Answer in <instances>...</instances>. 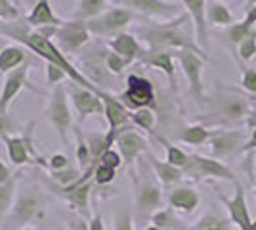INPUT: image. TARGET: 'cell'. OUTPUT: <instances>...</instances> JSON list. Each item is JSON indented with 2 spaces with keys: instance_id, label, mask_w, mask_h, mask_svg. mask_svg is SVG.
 <instances>
[{
  "instance_id": "obj_22",
  "label": "cell",
  "mask_w": 256,
  "mask_h": 230,
  "mask_svg": "<svg viewBox=\"0 0 256 230\" xmlns=\"http://www.w3.org/2000/svg\"><path fill=\"white\" fill-rule=\"evenodd\" d=\"M241 144V134L239 132H216L210 136V146L216 157H226L239 148Z\"/></svg>"
},
{
  "instance_id": "obj_44",
  "label": "cell",
  "mask_w": 256,
  "mask_h": 230,
  "mask_svg": "<svg viewBox=\"0 0 256 230\" xmlns=\"http://www.w3.org/2000/svg\"><path fill=\"white\" fill-rule=\"evenodd\" d=\"M250 35H252V29H248V27H245V25L241 23V25H237V27L232 29L230 37H232V41H234V43H243V41L248 39Z\"/></svg>"
},
{
  "instance_id": "obj_30",
  "label": "cell",
  "mask_w": 256,
  "mask_h": 230,
  "mask_svg": "<svg viewBox=\"0 0 256 230\" xmlns=\"http://www.w3.org/2000/svg\"><path fill=\"white\" fill-rule=\"evenodd\" d=\"M160 142L164 144V148H166V161H168V163L174 165V167H178V169H182V171H186V169L190 167L192 157H190L188 153L182 152L180 148H176L174 144L166 142V140H162V138H160Z\"/></svg>"
},
{
  "instance_id": "obj_50",
  "label": "cell",
  "mask_w": 256,
  "mask_h": 230,
  "mask_svg": "<svg viewBox=\"0 0 256 230\" xmlns=\"http://www.w3.org/2000/svg\"><path fill=\"white\" fill-rule=\"evenodd\" d=\"M254 148H256V129H254V132H252V136H250V140L245 144L243 150H245V152H250V150H254Z\"/></svg>"
},
{
  "instance_id": "obj_21",
  "label": "cell",
  "mask_w": 256,
  "mask_h": 230,
  "mask_svg": "<svg viewBox=\"0 0 256 230\" xmlns=\"http://www.w3.org/2000/svg\"><path fill=\"white\" fill-rule=\"evenodd\" d=\"M109 46H111V50H113L115 54L128 60L130 64H132L136 58H144L142 46H140L138 41H136L132 35H128V33H118L117 37L109 43Z\"/></svg>"
},
{
  "instance_id": "obj_24",
  "label": "cell",
  "mask_w": 256,
  "mask_h": 230,
  "mask_svg": "<svg viewBox=\"0 0 256 230\" xmlns=\"http://www.w3.org/2000/svg\"><path fill=\"white\" fill-rule=\"evenodd\" d=\"M151 167L155 171V175L159 176V180L164 186H172V184H178L182 178H184V171L170 165L168 161H159L155 157H150Z\"/></svg>"
},
{
  "instance_id": "obj_5",
  "label": "cell",
  "mask_w": 256,
  "mask_h": 230,
  "mask_svg": "<svg viewBox=\"0 0 256 230\" xmlns=\"http://www.w3.org/2000/svg\"><path fill=\"white\" fill-rule=\"evenodd\" d=\"M31 127L32 125H29L22 134L2 136V142L6 144V150H8V157H10L12 165H16V167H23L27 163H38V159H40L36 155V150H34Z\"/></svg>"
},
{
  "instance_id": "obj_31",
  "label": "cell",
  "mask_w": 256,
  "mask_h": 230,
  "mask_svg": "<svg viewBox=\"0 0 256 230\" xmlns=\"http://www.w3.org/2000/svg\"><path fill=\"white\" fill-rule=\"evenodd\" d=\"M208 138H210V132L206 131L204 127H199V125H195V127H186V129L180 132L182 142L192 144V146H201V144H204Z\"/></svg>"
},
{
  "instance_id": "obj_39",
  "label": "cell",
  "mask_w": 256,
  "mask_h": 230,
  "mask_svg": "<svg viewBox=\"0 0 256 230\" xmlns=\"http://www.w3.org/2000/svg\"><path fill=\"white\" fill-rule=\"evenodd\" d=\"M100 163L107 165V167H111V169H118V167L124 163V161H122V155H120L117 150L109 148V150H106V152L102 153V157H100Z\"/></svg>"
},
{
  "instance_id": "obj_13",
  "label": "cell",
  "mask_w": 256,
  "mask_h": 230,
  "mask_svg": "<svg viewBox=\"0 0 256 230\" xmlns=\"http://www.w3.org/2000/svg\"><path fill=\"white\" fill-rule=\"evenodd\" d=\"M160 203H162L160 188L151 180L140 182L136 188V209L140 219H151V215L160 209Z\"/></svg>"
},
{
  "instance_id": "obj_33",
  "label": "cell",
  "mask_w": 256,
  "mask_h": 230,
  "mask_svg": "<svg viewBox=\"0 0 256 230\" xmlns=\"http://www.w3.org/2000/svg\"><path fill=\"white\" fill-rule=\"evenodd\" d=\"M38 165H42L44 169L48 171V175L50 173H60V171H64V169H67L69 165H71V161H69V157L65 155V153H54V155H50V157H46V159H38Z\"/></svg>"
},
{
  "instance_id": "obj_36",
  "label": "cell",
  "mask_w": 256,
  "mask_h": 230,
  "mask_svg": "<svg viewBox=\"0 0 256 230\" xmlns=\"http://www.w3.org/2000/svg\"><path fill=\"white\" fill-rule=\"evenodd\" d=\"M208 20L214 23H232V14L228 12V8L220 6V4H212L208 6Z\"/></svg>"
},
{
  "instance_id": "obj_29",
  "label": "cell",
  "mask_w": 256,
  "mask_h": 230,
  "mask_svg": "<svg viewBox=\"0 0 256 230\" xmlns=\"http://www.w3.org/2000/svg\"><path fill=\"white\" fill-rule=\"evenodd\" d=\"M192 230H235L232 226V219H226L218 213H210L204 215L203 219L199 220Z\"/></svg>"
},
{
  "instance_id": "obj_27",
  "label": "cell",
  "mask_w": 256,
  "mask_h": 230,
  "mask_svg": "<svg viewBox=\"0 0 256 230\" xmlns=\"http://www.w3.org/2000/svg\"><path fill=\"white\" fill-rule=\"evenodd\" d=\"M106 2L107 0H78L73 18L80 20V22H90V20L98 18L100 14H104Z\"/></svg>"
},
{
  "instance_id": "obj_8",
  "label": "cell",
  "mask_w": 256,
  "mask_h": 230,
  "mask_svg": "<svg viewBox=\"0 0 256 230\" xmlns=\"http://www.w3.org/2000/svg\"><path fill=\"white\" fill-rule=\"evenodd\" d=\"M90 41V31L86 27V22L73 20V22H65L62 27H58L56 31V46L64 52L65 56L76 52L78 48H82Z\"/></svg>"
},
{
  "instance_id": "obj_4",
  "label": "cell",
  "mask_w": 256,
  "mask_h": 230,
  "mask_svg": "<svg viewBox=\"0 0 256 230\" xmlns=\"http://www.w3.org/2000/svg\"><path fill=\"white\" fill-rule=\"evenodd\" d=\"M46 119L50 121V125L60 134L62 142H67V134L73 127V115L67 104V90L64 88V85H58L54 88L50 102L46 106Z\"/></svg>"
},
{
  "instance_id": "obj_28",
  "label": "cell",
  "mask_w": 256,
  "mask_h": 230,
  "mask_svg": "<svg viewBox=\"0 0 256 230\" xmlns=\"http://www.w3.org/2000/svg\"><path fill=\"white\" fill-rule=\"evenodd\" d=\"M151 224L164 230H186L184 222L174 215V209H159V211H155L151 215Z\"/></svg>"
},
{
  "instance_id": "obj_57",
  "label": "cell",
  "mask_w": 256,
  "mask_h": 230,
  "mask_svg": "<svg viewBox=\"0 0 256 230\" xmlns=\"http://www.w3.org/2000/svg\"><path fill=\"white\" fill-rule=\"evenodd\" d=\"M0 44H2V39H0Z\"/></svg>"
},
{
  "instance_id": "obj_38",
  "label": "cell",
  "mask_w": 256,
  "mask_h": 230,
  "mask_svg": "<svg viewBox=\"0 0 256 230\" xmlns=\"http://www.w3.org/2000/svg\"><path fill=\"white\" fill-rule=\"evenodd\" d=\"M65 79H69L67 73H65L62 67L58 66H52V64H46V81L50 83V85H62Z\"/></svg>"
},
{
  "instance_id": "obj_11",
  "label": "cell",
  "mask_w": 256,
  "mask_h": 230,
  "mask_svg": "<svg viewBox=\"0 0 256 230\" xmlns=\"http://www.w3.org/2000/svg\"><path fill=\"white\" fill-rule=\"evenodd\" d=\"M69 94L71 100L75 104V110L78 113L80 121H86L90 115H100L104 113V100L100 94H96L94 90L84 87H78V85H71L69 87Z\"/></svg>"
},
{
  "instance_id": "obj_47",
  "label": "cell",
  "mask_w": 256,
  "mask_h": 230,
  "mask_svg": "<svg viewBox=\"0 0 256 230\" xmlns=\"http://www.w3.org/2000/svg\"><path fill=\"white\" fill-rule=\"evenodd\" d=\"M12 180H16V178H14V173H12V169L0 159V184H8V182H12Z\"/></svg>"
},
{
  "instance_id": "obj_53",
  "label": "cell",
  "mask_w": 256,
  "mask_h": 230,
  "mask_svg": "<svg viewBox=\"0 0 256 230\" xmlns=\"http://www.w3.org/2000/svg\"><path fill=\"white\" fill-rule=\"evenodd\" d=\"M22 2L23 0H14V4H16V6H22Z\"/></svg>"
},
{
  "instance_id": "obj_2",
  "label": "cell",
  "mask_w": 256,
  "mask_h": 230,
  "mask_svg": "<svg viewBox=\"0 0 256 230\" xmlns=\"http://www.w3.org/2000/svg\"><path fill=\"white\" fill-rule=\"evenodd\" d=\"M44 213H46L44 197L40 194H34L32 190H23L20 194H16V199L10 209V220L18 228H23L42 220Z\"/></svg>"
},
{
  "instance_id": "obj_16",
  "label": "cell",
  "mask_w": 256,
  "mask_h": 230,
  "mask_svg": "<svg viewBox=\"0 0 256 230\" xmlns=\"http://www.w3.org/2000/svg\"><path fill=\"white\" fill-rule=\"evenodd\" d=\"M180 64L186 71V75L190 79L192 85V94L199 102H203V85H201V71H203V62L197 58V54H193L192 50H182L180 54Z\"/></svg>"
},
{
  "instance_id": "obj_7",
  "label": "cell",
  "mask_w": 256,
  "mask_h": 230,
  "mask_svg": "<svg viewBox=\"0 0 256 230\" xmlns=\"http://www.w3.org/2000/svg\"><path fill=\"white\" fill-rule=\"evenodd\" d=\"M120 102L134 111L142 110V108H155V92H153L151 81L140 75H130L128 88L120 96Z\"/></svg>"
},
{
  "instance_id": "obj_25",
  "label": "cell",
  "mask_w": 256,
  "mask_h": 230,
  "mask_svg": "<svg viewBox=\"0 0 256 230\" xmlns=\"http://www.w3.org/2000/svg\"><path fill=\"white\" fill-rule=\"evenodd\" d=\"M25 48L23 46H6L0 50V71L4 73H10L16 67H20L25 64Z\"/></svg>"
},
{
  "instance_id": "obj_37",
  "label": "cell",
  "mask_w": 256,
  "mask_h": 230,
  "mask_svg": "<svg viewBox=\"0 0 256 230\" xmlns=\"http://www.w3.org/2000/svg\"><path fill=\"white\" fill-rule=\"evenodd\" d=\"M128 64H130L128 60L120 58V56L115 54V52H107L106 54V67L111 71V73H115V75H118V73H120Z\"/></svg>"
},
{
  "instance_id": "obj_41",
  "label": "cell",
  "mask_w": 256,
  "mask_h": 230,
  "mask_svg": "<svg viewBox=\"0 0 256 230\" xmlns=\"http://www.w3.org/2000/svg\"><path fill=\"white\" fill-rule=\"evenodd\" d=\"M0 18H4V20H18L20 18L18 6L14 2H10V0H0Z\"/></svg>"
},
{
  "instance_id": "obj_17",
  "label": "cell",
  "mask_w": 256,
  "mask_h": 230,
  "mask_svg": "<svg viewBox=\"0 0 256 230\" xmlns=\"http://www.w3.org/2000/svg\"><path fill=\"white\" fill-rule=\"evenodd\" d=\"M186 171H193L201 176H210V178H226L230 182H235L234 173L222 165L220 161H214V159H208V157H203V155H192V163Z\"/></svg>"
},
{
  "instance_id": "obj_14",
  "label": "cell",
  "mask_w": 256,
  "mask_h": 230,
  "mask_svg": "<svg viewBox=\"0 0 256 230\" xmlns=\"http://www.w3.org/2000/svg\"><path fill=\"white\" fill-rule=\"evenodd\" d=\"M220 201L224 203L228 211H230V219L232 222H235L239 230H250L252 226V219L248 215V207H246V199H245V190L241 184L235 182V194L234 197H226L222 194H218Z\"/></svg>"
},
{
  "instance_id": "obj_15",
  "label": "cell",
  "mask_w": 256,
  "mask_h": 230,
  "mask_svg": "<svg viewBox=\"0 0 256 230\" xmlns=\"http://www.w3.org/2000/svg\"><path fill=\"white\" fill-rule=\"evenodd\" d=\"M115 144L118 146V153L122 155V161L128 165L134 163L140 153H144L148 150L146 138L136 131H132V129H122L118 132L117 138H115Z\"/></svg>"
},
{
  "instance_id": "obj_23",
  "label": "cell",
  "mask_w": 256,
  "mask_h": 230,
  "mask_svg": "<svg viewBox=\"0 0 256 230\" xmlns=\"http://www.w3.org/2000/svg\"><path fill=\"white\" fill-rule=\"evenodd\" d=\"M186 4V8L190 10V14L195 20V25H197V39H199V44L206 48V10H204V0H182Z\"/></svg>"
},
{
  "instance_id": "obj_3",
  "label": "cell",
  "mask_w": 256,
  "mask_h": 230,
  "mask_svg": "<svg viewBox=\"0 0 256 230\" xmlns=\"http://www.w3.org/2000/svg\"><path fill=\"white\" fill-rule=\"evenodd\" d=\"M186 20V16H182L178 22L170 23V25H150V27H142V37L146 39V43L150 44L153 50H162V48H195L193 43L182 35L176 27L180 22Z\"/></svg>"
},
{
  "instance_id": "obj_42",
  "label": "cell",
  "mask_w": 256,
  "mask_h": 230,
  "mask_svg": "<svg viewBox=\"0 0 256 230\" xmlns=\"http://www.w3.org/2000/svg\"><path fill=\"white\" fill-rule=\"evenodd\" d=\"M239 48H241V56H243L245 60H248L252 54H256V35L252 33L248 39H245V41L241 43V46H239Z\"/></svg>"
},
{
  "instance_id": "obj_45",
  "label": "cell",
  "mask_w": 256,
  "mask_h": 230,
  "mask_svg": "<svg viewBox=\"0 0 256 230\" xmlns=\"http://www.w3.org/2000/svg\"><path fill=\"white\" fill-rule=\"evenodd\" d=\"M14 129H16L14 119H12L8 113H0V138L6 136V134H12Z\"/></svg>"
},
{
  "instance_id": "obj_52",
  "label": "cell",
  "mask_w": 256,
  "mask_h": 230,
  "mask_svg": "<svg viewBox=\"0 0 256 230\" xmlns=\"http://www.w3.org/2000/svg\"><path fill=\"white\" fill-rule=\"evenodd\" d=\"M146 230H164V228H159V226H155V224H151V226H148Z\"/></svg>"
},
{
  "instance_id": "obj_56",
  "label": "cell",
  "mask_w": 256,
  "mask_h": 230,
  "mask_svg": "<svg viewBox=\"0 0 256 230\" xmlns=\"http://www.w3.org/2000/svg\"><path fill=\"white\" fill-rule=\"evenodd\" d=\"M254 194H256V186H254Z\"/></svg>"
},
{
  "instance_id": "obj_9",
  "label": "cell",
  "mask_w": 256,
  "mask_h": 230,
  "mask_svg": "<svg viewBox=\"0 0 256 230\" xmlns=\"http://www.w3.org/2000/svg\"><path fill=\"white\" fill-rule=\"evenodd\" d=\"M130 22H132V12L130 10H124V8H111V10L100 14L94 20L86 22V27H88L90 35L102 37V35L117 33L120 29H124Z\"/></svg>"
},
{
  "instance_id": "obj_10",
  "label": "cell",
  "mask_w": 256,
  "mask_h": 230,
  "mask_svg": "<svg viewBox=\"0 0 256 230\" xmlns=\"http://www.w3.org/2000/svg\"><path fill=\"white\" fill-rule=\"evenodd\" d=\"M102 100H104V115H106L107 123H109V131L106 132V140L107 146L111 148L115 138H117V134L124 129V123L128 121L130 113H128V108L120 100L107 94V92L102 94Z\"/></svg>"
},
{
  "instance_id": "obj_40",
  "label": "cell",
  "mask_w": 256,
  "mask_h": 230,
  "mask_svg": "<svg viewBox=\"0 0 256 230\" xmlns=\"http://www.w3.org/2000/svg\"><path fill=\"white\" fill-rule=\"evenodd\" d=\"M113 230H134V220L128 211H118L115 215V228Z\"/></svg>"
},
{
  "instance_id": "obj_48",
  "label": "cell",
  "mask_w": 256,
  "mask_h": 230,
  "mask_svg": "<svg viewBox=\"0 0 256 230\" xmlns=\"http://www.w3.org/2000/svg\"><path fill=\"white\" fill-rule=\"evenodd\" d=\"M243 85H245L246 90H250V92H256V71H254V69H250V71H246V73H245Z\"/></svg>"
},
{
  "instance_id": "obj_43",
  "label": "cell",
  "mask_w": 256,
  "mask_h": 230,
  "mask_svg": "<svg viewBox=\"0 0 256 230\" xmlns=\"http://www.w3.org/2000/svg\"><path fill=\"white\" fill-rule=\"evenodd\" d=\"M226 113L232 117V119H237L245 113V104L241 100H232L228 106H226Z\"/></svg>"
},
{
  "instance_id": "obj_55",
  "label": "cell",
  "mask_w": 256,
  "mask_h": 230,
  "mask_svg": "<svg viewBox=\"0 0 256 230\" xmlns=\"http://www.w3.org/2000/svg\"><path fill=\"white\" fill-rule=\"evenodd\" d=\"M248 2H256V0H248Z\"/></svg>"
},
{
  "instance_id": "obj_6",
  "label": "cell",
  "mask_w": 256,
  "mask_h": 230,
  "mask_svg": "<svg viewBox=\"0 0 256 230\" xmlns=\"http://www.w3.org/2000/svg\"><path fill=\"white\" fill-rule=\"evenodd\" d=\"M92 186H94V180H92V173L84 171L80 180L71 184L67 188L58 186V194L64 197L65 201L71 205V209L75 211L76 215L80 217H90V194H92Z\"/></svg>"
},
{
  "instance_id": "obj_12",
  "label": "cell",
  "mask_w": 256,
  "mask_h": 230,
  "mask_svg": "<svg viewBox=\"0 0 256 230\" xmlns=\"http://www.w3.org/2000/svg\"><path fill=\"white\" fill-rule=\"evenodd\" d=\"M29 62H25L23 66L16 67L14 71H10L6 75L4 87H2V94H0V113H8L14 98L22 92L23 88L29 87Z\"/></svg>"
},
{
  "instance_id": "obj_19",
  "label": "cell",
  "mask_w": 256,
  "mask_h": 230,
  "mask_svg": "<svg viewBox=\"0 0 256 230\" xmlns=\"http://www.w3.org/2000/svg\"><path fill=\"white\" fill-rule=\"evenodd\" d=\"M201 197L197 190L190 186H176L168 192V205L174 211H184V213H193L199 207Z\"/></svg>"
},
{
  "instance_id": "obj_18",
  "label": "cell",
  "mask_w": 256,
  "mask_h": 230,
  "mask_svg": "<svg viewBox=\"0 0 256 230\" xmlns=\"http://www.w3.org/2000/svg\"><path fill=\"white\" fill-rule=\"evenodd\" d=\"M25 22L29 23L31 27H34V29H40V27H62L65 23L62 18H58L54 14L50 0H38Z\"/></svg>"
},
{
  "instance_id": "obj_32",
  "label": "cell",
  "mask_w": 256,
  "mask_h": 230,
  "mask_svg": "<svg viewBox=\"0 0 256 230\" xmlns=\"http://www.w3.org/2000/svg\"><path fill=\"white\" fill-rule=\"evenodd\" d=\"M14 199H16V180L8 184H0V222L6 215H10Z\"/></svg>"
},
{
  "instance_id": "obj_54",
  "label": "cell",
  "mask_w": 256,
  "mask_h": 230,
  "mask_svg": "<svg viewBox=\"0 0 256 230\" xmlns=\"http://www.w3.org/2000/svg\"><path fill=\"white\" fill-rule=\"evenodd\" d=\"M250 230H256V220H252V226H250Z\"/></svg>"
},
{
  "instance_id": "obj_49",
  "label": "cell",
  "mask_w": 256,
  "mask_h": 230,
  "mask_svg": "<svg viewBox=\"0 0 256 230\" xmlns=\"http://www.w3.org/2000/svg\"><path fill=\"white\" fill-rule=\"evenodd\" d=\"M88 222H90V230H106V224H104V219H102L100 213H98V215H92Z\"/></svg>"
},
{
  "instance_id": "obj_35",
  "label": "cell",
  "mask_w": 256,
  "mask_h": 230,
  "mask_svg": "<svg viewBox=\"0 0 256 230\" xmlns=\"http://www.w3.org/2000/svg\"><path fill=\"white\" fill-rule=\"evenodd\" d=\"M115 175H117V169H111V167H107L104 163H98L94 167L92 180H94V184H98V186H107V184L113 182Z\"/></svg>"
},
{
  "instance_id": "obj_34",
  "label": "cell",
  "mask_w": 256,
  "mask_h": 230,
  "mask_svg": "<svg viewBox=\"0 0 256 230\" xmlns=\"http://www.w3.org/2000/svg\"><path fill=\"white\" fill-rule=\"evenodd\" d=\"M130 119L134 121V125H138L140 129H144V131H153V127H155V113L150 108H142V110L134 111L130 115Z\"/></svg>"
},
{
  "instance_id": "obj_51",
  "label": "cell",
  "mask_w": 256,
  "mask_h": 230,
  "mask_svg": "<svg viewBox=\"0 0 256 230\" xmlns=\"http://www.w3.org/2000/svg\"><path fill=\"white\" fill-rule=\"evenodd\" d=\"M18 230H42V226H38V224H31V226H23V228H18Z\"/></svg>"
},
{
  "instance_id": "obj_1",
  "label": "cell",
  "mask_w": 256,
  "mask_h": 230,
  "mask_svg": "<svg viewBox=\"0 0 256 230\" xmlns=\"http://www.w3.org/2000/svg\"><path fill=\"white\" fill-rule=\"evenodd\" d=\"M0 35H8L14 41L22 43L25 48H29V50L34 52L38 58H42L46 64L62 67L65 73H67V77H69L75 85H78V87L90 88V90H94L100 96L106 92V90L100 88V85H94L80 69H76V67L67 60V56L56 46V43H52V39H48V37H44L42 33H38L36 29H32L27 22L18 20V22H14V23L0 25Z\"/></svg>"
},
{
  "instance_id": "obj_46",
  "label": "cell",
  "mask_w": 256,
  "mask_h": 230,
  "mask_svg": "<svg viewBox=\"0 0 256 230\" xmlns=\"http://www.w3.org/2000/svg\"><path fill=\"white\" fill-rule=\"evenodd\" d=\"M67 228L69 230H90V222H88L84 217L76 215V217H71V219H69Z\"/></svg>"
},
{
  "instance_id": "obj_26",
  "label": "cell",
  "mask_w": 256,
  "mask_h": 230,
  "mask_svg": "<svg viewBox=\"0 0 256 230\" xmlns=\"http://www.w3.org/2000/svg\"><path fill=\"white\" fill-rule=\"evenodd\" d=\"M142 64L162 69L166 73V77L170 79V85L174 87V66H172L170 52H166V50H153V52H150L148 56L142 58Z\"/></svg>"
},
{
  "instance_id": "obj_20",
  "label": "cell",
  "mask_w": 256,
  "mask_h": 230,
  "mask_svg": "<svg viewBox=\"0 0 256 230\" xmlns=\"http://www.w3.org/2000/svg\"><path fill=\"white\" fill-rule=\"evenodd\" d=\"M118 2L146 16H172L176 12V4L166 0H118Z\"/></svg>"
}]
</instances>
